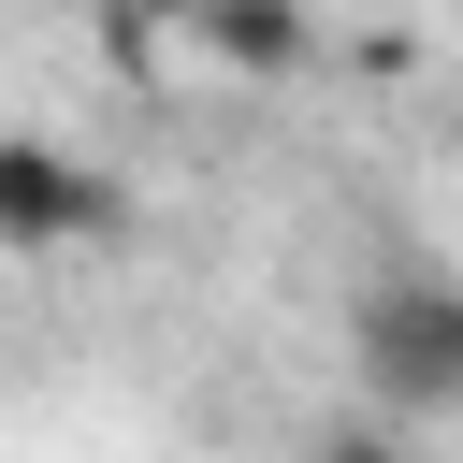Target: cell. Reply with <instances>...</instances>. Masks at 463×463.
Instances as JSON below:
<instances>
[{
    "label": "cell",
    "instance_id": "2",
    "mask_svg": "<svg viewBox=\"0 0 463 463\" xmlns=\"http://www.w3.org/2000/svg\"><path fill=\"white\" fill-rule=\"evenodd\" d=\"M101 232H130V188H116V174H87L72 145L14 130V145H0V246L58 260V246H101Z\"/></svg>",
    "mask_w": 463,
    "mask_h": 463
},
{
    "label": "cell",
    "instance_id": "3",
    "mask_svg": "<svg viewBox=\"0 0 463 463\" xmlns=\"http://www.w3.org/2000/svg\"><path fill=\"white\" fill-rule=\"evenodd\" d=\"M174 14H188V43H203L217 72H246V87L304 72V43H318V14H304V0H174Z\"/></svg>",
    "mask_w": 463,
    "mask_h": 463
},
{
    "label": "cell",
    "instance_id": "1",
    "mask_svg": "<svg viewBox=\"0 0 463 463\" xmlns=\"http://www.w3.org/2000/svg\"><path fill=\"white\" fill-rule=\"evenodd\" d=\"M347 376L376 420H463V275L449 260H376L347 289Z\"/></svg>",
    "mask_w": 463,
    "mask_h": 463
},
{
    "label": "cell",
    "instance_id": "4",
    "mask_svg": "<svg viewBox=\"0 0 463 463\" xmlns=\"http://www.w3.org/2000/svg\"><path fill=\"white\" fill-rule=\"evenodd\" d=\"M304 463H405V420H376V405H362V420H318Z\"/></svg>",
    "mask_w": 463,
    "mask_h": 463
}]
</instances>
